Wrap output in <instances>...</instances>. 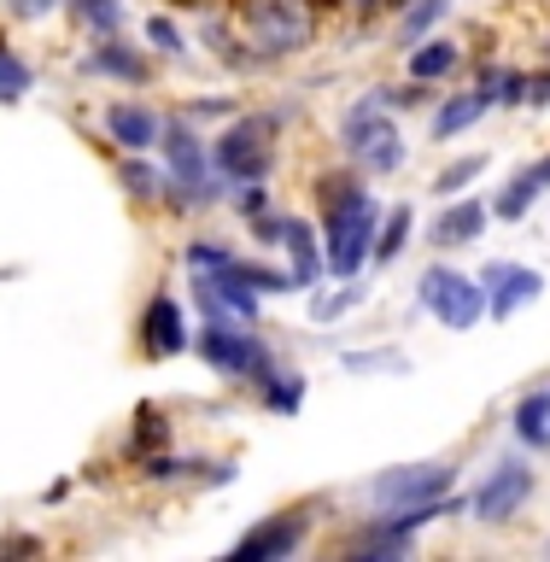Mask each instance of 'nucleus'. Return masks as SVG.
<instances>
[{"label": "nucleus", "mask_w": 550, "mask_h": 562, "mask_svg": "<svg viewBox=\"0 0 550 562\" xmlns=\"http://www.w3.org/2000/svg\"><path fill=\"white\" fill-rule=\"evenodd\" d=\"M328 217V270L334 276H358L363 258L375 252V235H381V205L369 188H351L340 205L323 211Z\"/></svg>", "instance_id": "nucleus-1"}, {"label": "nucleus", "mask_w": 550, "mask_h": 562, "mask_svg": "<svg viewBox=\"0 0 550 562\" xmlns=\"http://www.w3.org/2000/svg\"><path fill=\"white\" fill-rule=\"evenodd\" d=\"M340 147H346V158H358L369 176H386V170L404 165V140H399L393 117H386L375 100H363V105H351V112H346Z\"/></svg>", "instance_id": "nucleus-2"}, {"label": "nucleus", "mask_w": 550, "mask_h": 562, "mask_svg": "<svg viewBox=\"0 0 550 562\" xmlns=\"http://www.w3.org/2000/svg\"><path fill=\"white\" fill-rule=\"evenodd\" d=\"M416 299H422V305H428L446 328H457V334L474 328V323L486 316V288H481V281H469V276H457V270H446V263L422 276Z\"/></svg>", "instance_id": "nucleus-3"}, {"label": "nucleus", "mask_w": 550, "mask_h": 562, "mask_svg": "<svg viewBox=\"0 0 550 562\" xmlns=\"http://www.w3.org/2000/svg\"><path fill=\"white\" fill-rule=\"evenodd\" d=\"M451 492V469L446 463H404V469H386L369 481V498H375L386 516L393 509H416V504H434Z\"/></svg>", "instance_id": "nucleus-4"}, {"label": "nucleus", "mask_w": 550, "mask_h": 562, "mask_svg": "<svg viewBox=\"0 0 550 562\" xmlns=\"http://www.w3.org/2000/svg\"><path fill=\"white\" fill-rule=\"evenodd\" d=\"M270 130H276L270 117H246V123H235V130L217 140L211 158H217V170L228 176V182H263V176H270V165H276Z\"/></svg>", "instance_id": "nucleus-5"}, {"label": "nucleus", "mask_w": 550, "mask_h": 562, "mask_svg": "<svg viewBox=\"0 0 550 562\" xmlns=\"http://www.w3.org/2000/svg\"><path fill=\"white\" fill-rule=\"evenodd\" d=\"M246 30L263 53H299L311 42V7L305 0H246Z\"/></svg>", "instance_id": "nucleus-6"}, {"label": "nucleus", "mask_w": 550, "mask_h": 562, "mask_svg": "<svg viewBox=\"0 0 550 562\" xmlns=\"http://www.w3.org/2000/svg\"><path fill=\"white\" fill-rule=\"evenodd\" d=\"M205 363L217 369V375H246V381H270V351H263L246 328H228V323H211L205 328Z\"/></svg>", "instance_id": "nucleus-7"}, {"label": "nucleus", "mask_w": 550, "mask_h": 562, "mask_svg": "<svg viewBox=\"0 0 550 562\" xmlns=\"http://www.w3.org/2000/svg\"><path fill=\"white\" fill-rule=\"evenodd\" d=\"M481 288H486V311L509 323L521 305H534V299L545 293V276L534 270V263H504L498 258V263H486V270H481Z\"/></svg>", "instance_id": "nucleus-8"}, {"label": "nucleus", "mask_w": 550, "mask_h": 562, "mask_svg": "<svg viewBox=\"0 0 550 562\" xmlns=\"http://www.w3.org/2000/svg\"><path fill=\"white\" fill-rule=\"evenodd\" d=\"M527 498H534V469H527L521 457H509V463H498L486 474V486L474 492V516L481 521H509Z\"/></svg>", "instance_id": "nucleus-9"}, {"label": "nucleus", "mask_w": 550, "mask_h": 562, "mask_svg": "<svg viewBox=\"0 0 550 562\" xmlns=\"http://www.w3.org/2000/svg\"><path fill=\"white\" fill-rule=\"evenodd\" d=\"M193 299H200V311L211 316V323H235V328L258 323V293L240 288V281H228V276L200 270L193 276Z\"/></svg>", "instance_id": "nucleus-10"}, {"label": "nucleus", "mask_w": 550, "mask_h": 562, "mask_svg": "<svg viewBox=\"0 0 550 562\" xmlns=\"http://www.w3.org/2000/svg\"><path fill=\"white\" fill-rule=\"evenodd\" d=\"M158 140H165V153H170V176L188 188L182 200H188V205H205L217 188H211V170H205V147H200V135L176 123V130H158Z\"/></svg>", "instance_id": "nucleus-11"}, {"label": "nucleus", "mask_w": 550, "mask_h": 562, "mask_svg": "<svg viewBox=\"0 0 550 562\" xmlns=\"http://www.w3.org/2000/svg\"><path fill=\"white\" fill-rule=\"evenodd\" d=\"M263 240H281V246H288V258H293V288H311L316 270H323V252H316L311 223H299V217H270V223H263Z\"/></svg>", "instance_id": "nucleus-12"}, {"label": "nucleus", "mask_w": 550, "mask_h": 562, "mask_svg": "<svg viewBox=\"0 0 550 562\" xmlns=\"http://www.w3.org/2000/svg\"><path fill=\"white\" fill-rule=\"evenodd\" d=\"M299 539H305V521L299 516H281V521H263L252 527L240 544H235V557L240 562H270V557H293L299 551Z\"/></svg>", "instance_id": "nucleus-13"}, {"label": "nucleus", "mask_w": 550, "mask_h": 562, "mask_svg": "<svg viewBox=\"0 0 550 562\" xmlns=\"http://www.w3.org/2000/svg\"><path fill=\"white\" fill-rule=\"evenodd\" d=\"M141 340H147V351H153V358H176V351L188 346V328H182V305L158 293L153 305H147V316H141Z\"/></svg>", "instance_id": "nucleus-14"}, {"label": "nucleus", "mask_w": 550, "mask_h": 562, "mask_svg": "<svg viewBox=\"0 0 550 562\" xmlns=\"http://www.w3.org/2000/svg\"><path fill=\"white\" fill-rule=\"evenodd\" d=\"M105 130H112V140H123L130 153L158 147V117L147 105H112V112H105Z\"/></svg>", "instance_id": "nucleus-15"}, {"label": "nucleus", "mask_w": 550, "mask_h": 562, "mask_svg": "<svg viewBox=\"0 0 550 562\" xmlns=\"http://www.w3.org/2000/svg\"><path fill=\"white\" fill-rule=\"evenodd\" d=\"M481 228H486V205H481V200H463V205H451L446 217L434 223L428 240H434V246H463V240L481 235Z\"/></svg>", "instance_id": "nucleus-16"}, {"label": "nucleus", "mask_w": 550, "mask_h": 562, "mask_svg": "<svg viewBox=\"0 0 550 562\" xmlns=\"http://www.w3.org/2000/svg\"><path fill=\"white\" fill-rule=\"evenodd\" d=\"M492 100H498V94H492V88H474V94H463V100H451L446 112L434 117V135H439V140H451L457 130H469V123L481 117V112H486Z\"/></svg>", "instance_id": "nucleus-17"}, {"label": "nucleus", "mask_w": 550, "mask_h": 562, "mask_svg": "<svg viewBox=\"0 0 550 562\" xmlns=\"http://www.w3.org/2000/svg\"><path fill=\"white\" fill-rule=\"evenodd\" d=\"M539 193H545V176H539V170H521L516 182H509V188L498 193V205H492V211H498L504 223H521L527 211H534V200H539Z\"/></svg>", "instance_id": "nucleus-18"}, {"label": "nucleus", "mask_w": 550, "mask_h": 562, "mask_svg": "<svg viewBox=\"0 0 550 562\" xmlns=\"http://www.w3.org/2000/svg\"><path fill=\"white\" fill-rule=\"evenodd\" d=\"M457 59H463V47H451V42H422V47H411V77H416V82H434V77H446V70H457Z\"/></svg>", "instance_id": "nucleus-19"}, {"label": "nucleus", "mask_w": 550, "mask_h": 562, "mask_svg": "<svg viewBox=\"0 0 550 562\" xmlns=\"http://www.w3.org/2000/svg\"><path fill=\"white\" fill-rule=\"evenodd\" d=\"M516 434L527 446H550V393H527L516 404Z\"/></svg>", "instance_id": "nucleus-20"}, {"label": "nucleus", "mask_w": 550, "mask_h": 562, "mask_svg": "<svg viewBox=\"0 0 550 562\" xmlns=\"http://www.w3.org/2000/svg\"><path fill=\"white\" fill-rule=\"evenodd\" d=\"M404 240H411V205H393L386 211V228L375 235V263H393L404 252Z\"/></svg>", "instance_id": "nucleus-21"}, {"label": "nucleus", "mask_w": 550, "mask_h": 562, "mask_svg": "<svg viewBox=\"0 0 550 562\" xmlns=\"http://www.w3.org/2000/svg\"><path fill=\"white\" fill-rule=\"evenodd\" d=\"M88 65H94V70H112V77H123V82H141V77H147V65H141L135 53H123V47H100Z\"/></svg>", "instance_id": "nucleus-22"}, {"label": "nucleus", "mask_w": 550, "mask_h": 562, "mask_svg": "<svg viewBox=\"0 0 550 562\" xmlns=\"http://www.w3.org/2000/svg\"><path fill=\"white\" fill-rule=\"evenodd\" d=\"M77 18H82L94 35H112V30L123 24V7H117V0H77Z\"/></svg>", "instance_id": "nucleus-23"}, {"label": "nucleus", "mask_w": 550, "mask_h": 562, "mask_svg": "<svg viewBox=\"0 0 550 562\" xmlns=\"http://www.w3.org/2000/svg\"><path fill=\"white\" fill-rule=\"evenodd\" d=\"M24 94H30V65L0 47V100H24Z\"/></svg>", "instance_id": "nucleus-24"}, {"label": "nucleus", "mask_w": 550, "mask_h": 562, "mask_svg": "<svg viewBox=\"0 0 550 562\" xmlns=\"http://www.w3.org/2000/svg\"><path fill=\"white\" fill-rule=\"evenodd\" d=\"M451 12V0H422V7H411V18H404V42H416V35H428L439 18Z\"/></svg>", "instance_id": "nucleus-25"}, {"label": "nucleus", "mask_w": 550, "mask_h": 562, "mask_svg": "<svg viewBox=\"0 0 550 562\" xmlns=\"http://www.w3.org/2000/svg\"><path fill=\"white\" fill-rule=\"evenodd\" d=\"M481 170H486V158H463V165H451V170L439 176L434 188L446 193V200H457V193H463V188H469V182H474V176H481Z\"/></svg>", "instance_id": "nucleus-26"}, {"label": "nucleus", "mask_w": 550, "mask_h": 562, "mask_svg": "<svg viewBox=\"0 0 550 562\" xmlns=\"http://www.w3.org/2000/svg\"><path fill=\"white\" fill-rule=\"evenodd\" d=\"M358 299H363V288H346V293H334V299H311V316H316V323H334V316H346Z\"/></svg>", "instance_id": "nucleus-27"}, {"label": "nucleus", "mask_w": 550, "mask_h": 562, "mask_svg": "<svg viewBox=\"0 0 550 562\" xmlns=\"http://www.w3.org/2000/svg\"><path fill=\"white\" fill-rule=\"evenodd\" d=\"M158 446H165V422H158L153 411H141V434L130 439V451L147 457V451H158Z\"/></svg>", "instance_id": "nucleus-28"}, {"label": "nucleus", "mask_w": 550, "mask_h": 562, "mask_svg": "<svg viewBox=\"0 0 550 562\" xmlns=\"http://www.w3.org/2000/svg\"><path fill=\"white\" fill-rule=\"evenodd\" d=\"M346 369H404V351H346Z\"/></svg>", "instance_id": "nucleus-29"}, {"label": "nucleus", "mask_w": 550, "mask_h": 562, "mask_svg": "<svg viewBox=\"0 0 550 562\" xmlns=\"http://www.w3.org/2000/svg\"><path fill=\"white\" fill-rule=\"evenodd\" d=\"M263 386H270V404H276V411H299V398H305V381H263Z\"/></svg>", "instance_id": "nucleus-30"}, {"label": "nucleus", "mask_w": 550, "mask_h": 562, "mask_svg": "<svg viewBox=\"0 0 550 562\" xmlns=\"http://www.w3.org/2000/svg\"><path fill=\"white\" fill-rule=\"evenodd\" d=\"M123 188H130V193H153V188H158V176H153L147 165H135V158H130V165H123Z\"/></svg>", "instance_id": "nucleus-31"}, {"label": "nucleus", "mask_w": 550, "mask_h": 562, "mask_svg": "<svg viewBox=\"0 0 550 562\" xmlns=\"http://www.w3.org/2000/svg\"><path fill=\"white\" fill-rule=\"evenodd\" d=\"M147 35H153V42L165 47V53H182V35H176V24H170V18H153V24H147Z\"/></svg>", "instance_id": "nucleus-32"}, {"label": "nucleus", "mask_w": 550, "mask_h": 562, "mask_svg": "<svg viewBox=\"0 0 550 562\" xmlns=\"http://www.w3.org/2000/svg\"><path fill=\"white\" fill-rule=\"evenodd\" d=\"M53 7V0H12V12H24V18H42Z\"/></svg>", "instance_id": "nucleus-33"}, {"label": "nucleus", "mask_w": 550, "mask_h": 562, "mask_svg": "<svg viewBox=\"0 0 550 562\" xmlns=\"http://www.w3.org/2000/svg\"><path fill=\"white\" fill-rule=\"evenodd\" d=\"M358 7H369V12H375V7H386V0H358Z\"/></svg>", "instance_id": "nucleus-34"}, {"label": "nucleus", "mask_w": 550, "mask_h": 562, "mask_svg": "<svg viewBox=\"0 0 550 562\" xmlns=\"http://www.w3.org/2000/svg\"><path fill=\"white\" fill-rule=\"evenodd\" d=\"M305 7H334V0H305Z\"/></svg>", "instance_id": "nucleus-35"}, {"label": "nucleus", "mask_w": 550, "mask_h": 562, "mask_svg": "<svg viewBox=\"0 0 550 562\" xmlns=\"http://www.w3.org/2000/svg\"><path fill=\"white\" fill-rule=\"evenodd\" d=\"M182 7H205V0H182Z\"/></svg>", "instance_id": "nucleus-36"}, {"label": "nucleus", "mask_w": 550, "mask_h": 562, "mask_svg": "<svg viewBox=\"0 0 550 562\" xmlns=\"http://www.w3.org/2000/svg\"><path fill=\"white\" fill-rule=\"evenodd\" d=\"M545 53H550V47H545Z\"/></svg>", "instance_id": "nucleus-37"}]
</instances>
